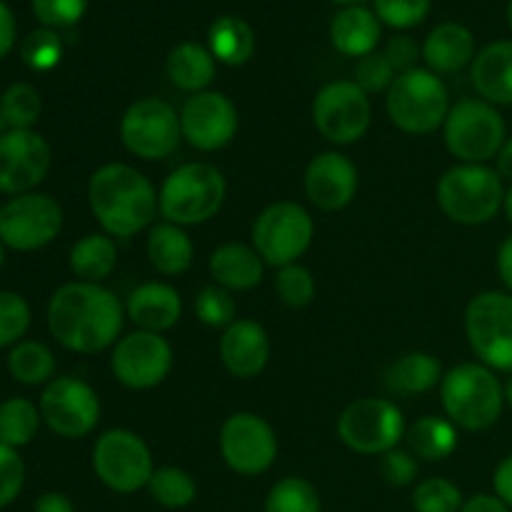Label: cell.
Returning <instances> with one entry per match:
<instances>
[{
  "label": "cell",
  "instance_id": "c3c4849f",
  "mask_svg": "<svg viewBox=\"0 0 512 512\" xmlns=\"http://www.w3.org/2000/svg\"><path fill=\"white\" fill-rule=\"evenodd\" d=\"M383 55L388 58V63L393 65L395 73L400 75L418 68V60L423 58V45H418V40L410 38V35H395V38L385 45Z\"/></svg>",
  "mask_w": 512,
  "mask_h": 512
},
{
  "label": "cell",
  "instance_id": "91938a15",
  "mask_svg": "<svg viewBox=\"0 0 512 512\" xmlns=\"http://www.w3.org/2000/svg\"><path fill=\"white\" fill-rule=\"evenodd\" d=\"M3 265H5V243L0 240V270H3Z\"/></svg>",
  "mask_w": 512,
  "mask_h": 512
},
{
  "label": "cell",
  "instance_id": "6f0895ef",
  "mask_svg": "<svg viewBox=\"0 0 512 512\" xmlns=\"http://www.w3.org/2000/svg\"><path fill=\"white\" fill-rule=\"evenodd\" d=\"M505 403H508L512 408V378L508 380V383H505Z\"/></svg>",
  "mask_w": 512,
  "mask_h": 512
},
{
  "label": "cell",
  "instance_id": "f6af8a7d",
  "mask_svg": "<svg viewBox=\"0 0 512 512\" xmlns=\"http://www.w3.org/2000/svg\"><path fill=\"white\" fill-rule=\"evenodd\" d=\"M25 485V463L10 445L0 443V510L15 503Z\"/></svg>",
  "mask_w": 512,
  "mask_h": 512
},
{
  "label": "cell",
  "instance_id": "7c38bea8",
  "mask_svg": "<svg viewBox=\"0 0 512 512\" xmlns=\"http://www.w3.org/2000/svg\"><path fill=\"white\" fill-rule=\"evenodd\" d=\"M120 140L143 160L168 158L183 140L178 110L160 98L135 100L120 118Z\"/></svg>",
  "mask_w": 512,
  "mask_h": 512
},
{
  "label": "cell",
  "instance_id": "d6a6232c",
  "mask_svg": "<svg viewBox=\"0 0 512 512\" xmlns=\"http://www.w3.org/2000/svg\"><path fill=\"white\" fill-rule=\"evenodd\" d=\"M8 370L20 385H48L55 378V355L38 340H20L10 348Z\"/></svg>",
  "mask_w": 512,
  "mask_h": 512
},
{
  "label": "cell",
  "instance_id": "277c9868",
  "mask_svg": "<svg viewBox=\"0 0 512 512\" xmlns=\"http://www.w3.org/2000/svg\"><path fill=\"white\" fill-rule=\"evenodd\" d=\"M225 185L223 173L210 163H185L165 178L158 193L160 215L165 223L185 225L208 223L223 208Z\"/></svg>",
  "mask_w": 512,
  "mask_h": 512
},
{
  "label": "cell",
  "instance_id": "2e32d148",
  "mask_svg": "<svg viewBox=\"0 0 512 512\" xmlns=\"http://www.w3.org/2000/svg\"><path fill=\"white\" fill-rule=\"evenodd\" d=\"M220 455L238 475H260L278 458V435L265 418L235 413L220 428Z\"/></svg>",
  "mask_w": 512,
  "mask_h": 512
},
{
  "label": "cell",
  "instance_id": "484cf974",
  "mask_svg": "<svg viewBox=\"0 0 512 512\" xmlns=\"http://www.w3.org/2000/svg\"><path fill=\"white\" fill-rule=\"evenodd\" d=\"M423 60L433 73H458L475 60L473 33L460 23H440L425 38Z\"/></svg>",
  "mask_w": 512,
  "mask_h": 512
},
{
  "label": "cell",
  "instance_id": "603a6c76",
  "mask_svg": "<svg viewBox=\"0 0 512 512\" xmlns=\"http://www.w3.org/2000/svg\"><path fill=\"white\" fill-rule=\"evenodd\" d=\"M475 90L493 105H512V40L485 45L470 70Z\"/></svg>",
  "mask_w": 512,
  "mask_h": 512
},
{
  "label": "cell",
  "instance_id": "11a10c76",
  "mask_svg": "<svg viewBox=\"0 0 512 512\" xmlns=\"http://www.w3.org/2000/svg\"><path fill=\"white\" fill-rule=\"evenodd\" d=\"M498 173L500 178L512 180V138L505 140V145L498 153Z\"/></svg>",
  "mask_w": 512,
  "mask_h": 512
},
{
  "label": "cell",
  "instance_id": "ab89813d",
  "mask_svg": "<svg viewBox=\"0 0 512 512\" xmlns=\"http://www.w3.org/2000/svg\"><path fill=\"white\" fill-rule=\"evenodd\" d=\"M30 328V305L13 290H0V348H13Z\"/></svg>",
  "mask_w": 512,
  "mask_h": 512
},
{
  "label": "cell",
  "instance_id": "d590c367",
  "mask_svg": "<svg viewBox=\"0 0 512 512\" xmlns=\"http://www.w3.org/2000/svg\"><path fill=\"white\" fill-rule=\"evenodd\" d=\"M0 113L8 130H33L43 113V98L30 83H13L0 95Z\"/></svg>",
  "mask_w": 512,
  "mask_h": 512
},
{
  "label": "cell",
  "instance_id": "e0dca14e",
  "mask_svg": "<svg viewBox=\"0 0 512 512\" xmlns=\"http://www.w3.org/2000/svg\"><path fill=\"white\" fill-rule=\"evenodd\" d=\"M110 368L130 390L158 388L173 368V348L160 333L135 330L115 343Z\"/></svg>",
  "mask_w": 512,
  "mask_h": 512
},
{
  "label": "cell",
  "instance_id": "3957f363",
  "mask_svg": "<svg viewBox=\"0 0 512 512\" xmlns=\"http://www.w3.org/2000/svg\"><path fill=\"white\" fill-rule=\"evenodd\" d=\"M445 415L455 428L488 430L503 415L505 385L483 363H463L448 370L440 383Z\"/></svg>",
  "mask_w": 512,
  "mask_h": 512
},
{
  "label": "cell",
  "instance_id": "5bb4252c",
  "mask_svg": "<svg viewBox=\"0 0 512 512\" xmlns=\"http://www.w3.org/2000/svg\"><path fill=\"white\" fill-rule=\"evenodd\" d=\"M370 98L355 80L323 85L313 100V123L325 140L335 145L358 143L370 128Z\"/></svg>",
  "mask_w": 512,
  "mask_h": 512
},
{
  "label": "cell",
  "instance_id": "ee69618b",
  "mask_svg": "<svg viewBox=\"0 0 512 512\" xmlns=\"http://www.w3.org/2000/svg\"><path fill=\"white\" fill-rule=\"evenodd\" d=\"M88 10V0H33V13L45 28H70Z\"/></svg>",
  "mask_w": 512,
  "mask_h": 512
},
{
  "label": "cell",
  "instance_id": "8fae6325",
  "mask_svg": "<svg viewBox=\"0 0 512 512\" xmlns=\"http://www.w3.org/2000/svg\"><path fill=\"white\" fill-rule=\"evenodd\" d=\"M405 418L393 400L363 398L350 403L338 418V435L360 455H385L405 438Z\"/></svg>",
  "mask_w": 512,
  "mask_h": 512
},
{
  "label": "cell",
  "instance_id": "44dd1931",
  "mask_svg": "<svg viewBox=\"0 0 512 512\" xmlns=\"http://www.w3.org/2000/svg\"><path fill=\"white\" fill-rule=\"evenodd\" d=\"M270 358V338L255 320H235L220 338V360L235 378H255Z\"/></svg>",
  "mask_w": 512,
  "mask_h": 512
},
{
  "label": "cell",
  "instance_id": "30bf717a",
  "mask_svg": "<svg viewBox=\"0 0 512 512\" xmlns=\"http://www.w3.org/2000/svg\"><path fill=\"white\" fill-rule=\"evenodd\" d=\"M315 235V223L308 210L290 200L268 205L253 225V248L263 263L273 268H285L298 263L300 255L310 248Z\"/></svg>",
  "mask_w": 512,
  "mask_h": 512
},
{
  "label": "cell",
  "instance_id": "7dc6e473",
  "mask_svg": "<svg viewBox=\"0 0 512 512\" xmlns=\"http://www.w3.org/2000/svg\"><path fill=\"white\" fill-rule=\"evenodd\" d=\"M380 473H383L385 483L393 485V488H408L413 485V480L418 478V460L410 450H390L380 460Z\"/></svg>",
  "mask_w": 512,
  "mask_h": 512
},
{
  "label": "cell",
  "instance_id": "1f68e13d",
  "mask_svg": "<svg viewBox=\"0 0 512 512\" xmlns=\"http://www.w3.org/2000/svg\"><path fill=\"white\" fill-rule=\"evenodd\" d=\"M405 440L410 445V453L428 463H438V460L450 458L458 448V428L450 420L435 418V415H425L418 423L410 425Z\"/></svg>",
  "mask_w": 512,
  "mask_h": 512
},
{
  "label": "cell",
  "instance_id": "4316f807",
  "mask_svg": "<svg viewBox=\"0 0 512 512\" xmlns=\"http://www.w3.org/2000/svg\"><path fill=\"white\" fill-rule=\"evenodd\" d=\"M215 65H218V60L213 58L208 48L188 40V43H180L170 50L165 70H168V78L175 88L195 95L203 93L213 83Z\"/></svg>",
  "mask_w": 512,
  "mask_h": 512
},
{
  "label": "cell",
  "instance_id": "f1b7e54d",
  "mask_svg": "<svg viewBox=\"0 0 512 512\" xmlns=\"http://www.w3.org/2000/svg\"><path fill=\"white\" fill-rule=\"evenodd\" d=\"M208 50L218 63L238 68L255 53V30L238 15H223L208 30Z\"/></svg>",
  "mask_w": 512,
  "mask_h": 512
},
{
  "label": "cell",
  "instance_id": "ac0fdd59",
  "mask_svg": "<svg viewBox=\"0 0 512 512\" xmlns=\"http://www.w3.org/2000/svg\"><path fill=\"white\" fill-rule=\"evenodd\" d=\"M53 153L48 140L35 130H5L0 135V193H33L48 175Z\"/></svg>",
  "mask_w": 512,
  "mask_h": 512
},
{
  "label": "cell",
  "instance_id": "ba28073f",
  "mask_svg": "<svg viewBox=\"0 0 512 512\" xmlns=\"http://www.w3.org/2000/svg\"><path fill=\"white\" fill-rule=\"evenodd\" d=\"M465 333L480 363L512 373V295L488 290L475 295L465 310Z\"/></svg>",
  "mask_w": 512,
  "mask_h": 512
},
{
  "label": "cell",
  "instance_id": "8992f818",
  "mask_svg": "<svg viewBox=\"0 0 512 512\" xmlns=\"http://www.w3.org/2000/svg\"><path fill=\"white\" fill-rule=\"evenodd\" d=\"M450 95L438 73L425 68L408 70L388 90V115L403 133L428 135L445 123Z\"/></svg>",
  "mask_w": 512,
  "mask_h": 512
},
{
  "label": "cell",
  "instance_id": "816d5d0a",
  "mask_svg": "<svg viewBox=\"0 0 512 512\" xmlns=\"http://www.w3.org/2000/svg\"><path fill=\"white\" fill-rule=\"evenodd\" d=\"M33 512H75V505L63 493H43L35 500Z\"/></svg>",
  "mask_w": 512,
  "mask_h": 512
},
{
  "label": "cell",
  "instance_id": "f5cc1de1",
  "mask_svg": "<svg viewBox=\"0 0 512 512\" xmlns=\"http://www.w3.org/2000/svg\"><path fill=\"white\" fill-rule=\"evenodd\" d=\"M460 512H510L498 495H475L460 508Z\"/></svg>",
  "mask_w": 512,
  "mask_h": 512
},
{
  "label": "cell",
  "instance_id": "8d00e7d4",
  "mask_svg": "<svg viewBox=\"0 0 512 512\" xmlns=\"http://www.w3.org/2000/svg\"><path fill=\"white\" fill-rule=\"evenodd\" d=\"M265 512H320V495L305 478H283L270 488Z\"/></svg>",
  "mask_w": 512,
  "mask_h": 512
},
{
  "label": "cell",
  "instance_id": "ffe728a7",
  "mask_svg": "<svg viewBox=\"0 0 512 512\" xmlns=\"http://www.w3.org/2000/svg\"><path fill=\"white\" fill-rule=\"evenodd\" d=\"M358 168L343 153H320L305 168V193L315 208L325 213L343 210L358 193Z\"/></svg>",
  "mask_w": 512,
  "mask_h": 512
},
{
  "label": "cell",
  "instance_id": "f907efd6",
  "mask_svg": "<svg viewBox=\"0 0 512 512\" xmlns=\"http://www.w3.org/2000/svg\"><path fill=\"white\" fill-rule=\"evenodd\" d=\"M15 45V18L13 10L0 0V58L10 53V48Z\"/></svg>",
  "mask_w": 512,
  "mask_h": 512
},
{
  "label": "cell",
  "instance_id": "d6986e66",
  "mask_svg": "<svg viewBox=\"0 0 512 512\" xmlns=\"http://www.w3.org/2000/svg\"><path fill=\"white\" fill-rule=\"evenodd\" d=\"M183 138L203 153L225 148L238 133V108L233 100L215 90H203L185 100L180 110Z\"/></svg>",
  "mask_w": 512,
  "mask_h": 512
},
{
  "label": "cell",
  "instance_id": "db71d44e",
  "mask_svg": "<svg viewBox=\"0 0 512 512\" xmlns=\"http://www.w3.org/2000/svg\"><path fill=\"white\" fill-rule=\"evenodd\" d=\"M498 273L503 285L508 288V293L512 295V235L503 240V245L498 250Z\"/></svg>",
  "mask_w": 512,
  "mask_h": 512
},
{
  "label": "cell",
  "instance_id": "f35d334b",
  "mask_svg": "<svg viewBox=\"0 0 512 512\" xmlns=\"http://www.w3.org/2000/svg\"><path fill=\"white\" fill-rule=\"evenodd\" d=\"M465 505L463 493L448 478H428L415 488V512H460Z\"/></svg>",
  "mask_w": 512,
  "mask_h": 512
},
{
  "label": "cell",
  "instance_id": "f546056e",
  "mask_svg": "<svg viewBox=\"0 0 512 512\" xmlns=\"http://www.w3.org/2000/svg\"><path fill=\"white\" fill-rule=\"evenodd\" d=\"M193 240L180 225L160 223L148 235V258L163 275H180L193 265Z\"/></svg>",
  "mask_w": 512,
  "mask_h": 512
},
{
  "label": "cell",
  "instance_id": "52a82bcc",
  "mask_svg": "<svg viewBox=\"0 0 512 512\" xmlns=\"http://www.w3.org/2000/svg\"><path fill=\"white\" fill-rule=\"evenodd\" d=\"M443 133L445 145L455 158L485 165L490 158H498L505 145V120L488 100L465 98L450 105Z\"/></svg>",
  "mask_w": 512,
  "mask_h": 512
},
{
  "label": "cell",
  "instance_id": "9a60e30c",
  "mask_svg": "<svg viewBox=\"0 0 512 512\" xmlns=\"http://www.w3.org/2000/svg\"><path fill=\"white\" fill-rule=\"evenodd\" d=\"M40 418L55 435L68 440L85 438L100 420L98 393L73 375L53 378L40 395Z\"/></svg>",
  "mask_w": 512,
  "mask_h": 512
},
{
  "label": "cell",
  "instance_id": "e575fe53",
  "mask_svg": "<svg viewBox=\"0 0 512 512\" xmlns=\"http://www.w3.org/2000/svg\"><path fill=\"white\" fill-rule=\"evenodd\" d=\"M148 490L150 498L168 510L188 508L198 498V485H195L193 475L185 473L183 468H175V465H163V468L155 470Z\"/></svg>",
  "mask_w": 512,
  "mask_h": 512
},
{
  "label": "cell",
  "instance_id": "4fadbf2b",
  "mask_svg": "<svg viewBox=\"0 0 512 512\" xmlns=\"http://www.w3.org/2000/svg\"><path fill=\"white\" fill-rule=\"evenodd\" d=\"M63 230V208L53 195H15L0 208V240L5 248L33 253L45 248Z\"/></svg>",
  "mask_w": 512,
  "mask_h": 512
},
{
  "label": "cell",
  "instance_id": "836d02e7",
  "mask_svg": "<svg viewBox=\"0 0 512 512\" xmlns=\"http://www.w3.org/2000/svg\"><path fill=\"white\" fill-rule=\"evenodd\" d=\"M40 408L28 398H8L0 403V443L25 448L35 440L40 428Z\"/></svg>",
  "mask_w": 512,
  "mask_h": 512
},
{
  "label": "cell",
  "instance_id": "94428289",
  "mask_svg": "<svg viewBox=\"0 0 512 512\" xmlns=\"http://www.w3.org/2000/svg\"><path fill=\"white\" fill-rule=\"evenodd\" d=\"M508 25H510V30H512V0H510V5H508Z\"/></svg>",
  "mask_w": 512,
  "mask_h": 512
},
{
  "label": "cell",
  "instance_id": "60d3db41",
  "mask_svg": "<svg viewBox=\"0 0 512 512\" xmlns=\"http://www.w3.org/2000/svg\"><path fill=\"white\" fill-rule=\"evenodd\" d=\"M195 315L208 328H230L235 323V300L230 290L220 285H208L195 298Z\"/></svg>",
  "mask_w": 512,
  "mask_h": 512
},
{
  "label": "cell",
  "instance_id": "b9f144b4",
  "mask_svg": "<svg viewBox=\"0 0 512 512\" xmlns=\"http://www.w3.org/2000/svg\"><path fill=\"white\" fill-rule=\"evenodd\" d=\"M275 290L288 308H305L315 298V278L305 265L290 263L278 270Z\"/></svg>",
  "mask_w": 512,
  "mask_h": 512
},
{
  "label": "cell",
  "instance_id": "6da1fadb",
  "mask_svg": "<svg viewBox=\"0 0 512 512\" xmlns=\"http://www.w3.org/2000/svg\"><path fill=\"white\" fill-rule=\"evenodd\" d=\"M48 330L70 353H103L118 343L123 303L100 283H65L48 303Z\"/></svg>",
  "mask_w": 512,
  "mask_h": 512
},
{
  "label": "cell",
  "instance_id": "cb8c5ba5",
  "mask_svg": "<svg viewBox=\"0 0 512 512\" xmlns=\"http://www.w3.org/2000/svg\"><path fill=\"white\" fill-rule=\"evenodd\" d=\"M380 35H383V23L378 20L375 10L363 8V5H348L330 23L333 48L348 58H365V55L375 53Z\"/></svg>",
  "mask_w": 512,
  "mask_h": 512
},
{
  "label": "cell",
  "instance_id": "74e56055",
  "mask_svg": "<svg viewBox=\"0 0 512 512\" xmlns=\"http://www.w3.org/2000/svg\"><path fill=\"white\" fill-rule=\"evenodd\" d=\"M20 58L35 73L53 70L63 60V40L53 28H38L20 45Z\"/></svg>",
  "mask_w": 512,
  "mask_h": 512
},
{
  "label": "cell",
  "instance_id": "7402d4cb",
  "mask_svg": "<svg viewBox=\"0 0 512 512\" xmlns=\"http://www.w3.org/2000/svg\"><path fill=\"white\" fill-rule=\"evenodd\" d=\"M125 313L140 330L165 333V330L178 325L180 315H183V300L173 285L143 283L130 293Z\"/></svg>",
  "mask_w": 512,
  "mask_h": 512
},
{
  "label": "cell",
  "instance_id": "9c48e42d",
  "mask_svg": "<svg viewBox=\"0 0 512 512\" xmlns=\"http://www.w3.org/2000/svg\"><path fill=\"white\" fill-rule=\"evenodd\" d=\"M93 470L100 483L113 493L130 495L148 488L153 478V455L133 430H108L95 440Z\"/></svg>",
  "mask_w": 512,
  "mask_h": 512
},
{
  "label": "cell",
  "instance_id": "9f6ffc18",
  "mask_svg": "<svg viewBox=\"0 0 512 512\" xmlns=\"http://www.w3.org/2000/svg\"><path fill=\"white\" fill-rule=\"evenodd\" d=\"M503 210H505V215H508V220H510V225H512V188L508 190V193H505Z\"/></svg>",
  "mask_w": 512,
  "mask_h": 512
},
{
  "label": "cell",
  "instance_id": "4dcf8cb0",
  "mask_svg": "<svg viewBox=\"0 0 512 512\" xmlns=\"http://www.w3.org/2000/svg\"><path fill=\"white\" fill-rule=\"evenodd\" d=\"M68 263L83 283H100L118 265V248L110 235L90 233L73 245Z\"/></svg>",
  "mask_w": 512,
  "mask_h": 512
},
{
  "label": "cell",
  "instance_id": "680465c9",
  "mask_svg": "<svg viewBox=\"0 0 512 512\" xmlns=\"http://www.w3.org/2000/svg\"><path fill=\"white\" fill-rule=\"evenodd\" d=\"M333 3H340V5H345V8H348V5H363L365 0H333Z\"/></svg>",
  "mask_w": 512,
  "mask_h": 512
},
{
  "label": "cell",
  "instance_id": "7bdbcfd3",
  "mask_svg": "<svg viewBox=\"0 0 512 512\" xmlns=\"http://www.w3.org/2000/svg\"><path fill=\"white\" fill-rule=\"evenodd\" d=\"M380 23L395 30H408L423 23L430 13V0H373Z\"/></svg>",
  "mask_w": 512,
  "mask_h": 512
},
{
  "label": "cell",
  "instance_id": "681fc988",
  "mask_svg": "<svg viewBox=\"0 0 512 512\" xmlns=\"http://www.w3.org/2000/svg\"><path fill=\"white\" fill-rule=\"evenodd\" d=\"M493 488H495V495H498V498L512 510V455H508V458L495 468Z\"/></svg>",
  "mask_w": 512,
  "mask_h": 512
},
{
  "label": "cell",
  "instance_id": "d4e9b609",
  "mask_svg": "<svg viewBox=\"0 0 512 512\" xmlns=\"http://www.w3.org/2000/svg\"><path fill=\"white\" fill-rule=\"evenodd\" d=\"M265 263L258 250L243 243H225L210 255V275L225 290H253L263 283Z\"/></svg>",
  "mask_w": 512,
  "mask_h": 512
},
{
  "label": "cell",
  "instance_id": "bcb514c9",
  "mask_svg": "<svg viewBox=\"0 0 512 512\" xmlns=\"http://www.w3.org/2000/svg\"><path fill=\"white\" fill-rule=\"evenodd\" d=\"M395 78H398L395 68L388 63V58L383 53L365 55V58L358 60V68H355V83L365 93H383V90H390Z\"/></svg>",
  "mask_w": 512,
  "mask_h": 512
},
{
  "label": "cell",
  "instance_id": "83f0119b",
  "mask_svg": "<svg viewBox=\"0 0 512 512\" xmlns=\"http://www.w3.org/2000/svg\"><path fill=\"white\" fill-rule=\"evenodd\" d=\"M443 383V365L430 353H408L385 370V388L395 395H420Z\"/></svg>",
  "mask_w": 512,
  "mask_h": 512
},
{
  "label": "cell",
  "instance_id": "7a4b0ae2",
  "mask_svg": "<svg viewBox=\"0 0 512 512\" xmlns=\"http://www.w3.org/2000/svg\"><path fill=\"white\" fill-rule=\"evenodd\" d=\"M88 203L110 238H130L140 233L160 210L153 183L125 163H108L90 175Z\"/></svg>",
  "mask_w": 512,
  "mask_h": 512
},
{
  "label": "cell",
  "instance_id": "5b68a950",
  "mask_svg": "<svg viewBox=\"0 0 512 512\" xmlns=\"http://www.w3.org/2000/svg\"><path fill=\"white\" fill-rule=\"evenodd\" d=\"M438 203L453 223L483 225L503 208V178L488 165L460 163L440 178Z\"/></svg>",
  "mask_w": 512,
  "mask_h": 512
}]
</instances>
